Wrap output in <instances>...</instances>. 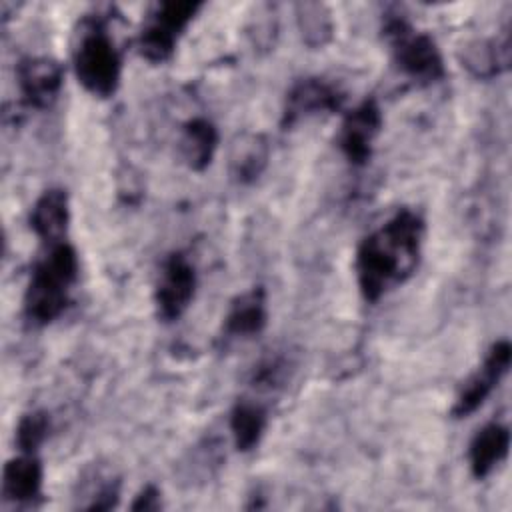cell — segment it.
I'll use <instances>...</instances> for the list:
<instances>
[{
  "label": "cell",
  "mask_w": 512,
  "mask_h": 512,
  "mask_svg": "<svg viewBox=\"0 0 512 512\" xmlns=\"http://www.w3.org/2000/svg\"><path fill=\"white\" fill-rule=\"evenodd\" d=\"M268 414L266 408L258 402L242 398L234 404L230 412V432L236 450L250 452L256 448L266 432Z\"/></svg>",
  "instance_id": "cell-18"
},
{
  "label": "cell",
  "mask_w": 512,
  "mask_h": 512,
  "mask_svg": "<svg viewBox=\"0 0 512 512\" xmlns=\"http://www.w3.org/2000/svg\"><path fill=\"white\" fill-rule=\"evenodd\" d=\"M178 148L184 164L194 172H202L204 168L210 166L216 154L218 128L208 118H202V116L190 118L182 126Z\"/></svg>",
  "instance_id": "cell-16"
},
{
  "label": "cell",
  "mask_w": 512,
  "mask_h": 512,
  "mask_svg": "<svg viewBox=\"0 0 512 512\" xmlns=\"http://www.w3.org/2000/svg\"><path fill=\"white\" fill-rule=\"evenodd\" d=\"M382 130V110L374 98L362 100L342 120L336 144L344 158L360 168L372 158L374 142Z\"/></svg>",
  "instance_id": "cell-9"
},
{
  "label": "cell",
  "mask_w": 512,
  "mask_h": 512,
  "mask_svg": "<svg viewBox=\"0 0 512 512\" xmlns=\"http://www.w3.org/2000/svg\"><path fill=\"white\" fill-rule=\"evenodd\" d=\"M344 100V92L334 82L320 76L302 78L286 92L280 124L292 128L312 116L338 112L344 106Z\"/></svg>",
  "instance_id": "cell-8"
},
{
  "label": "cell",
  "mask_w": 512,
  "mask_h": 512,
  "mask_svg": "<svg viewBox=\"0 0 512 512\" xmlns=\"http://www.w3.org/2000/svg\"><path fill=\"white\" fill-rule=\"evenodd\" d=\"M200 8L202 4L192 0H166L156 4L138 34L140 54L154 64L166 62Z\"/></svg>",
  "instance_id": "cell-5"
},
{
  "label": "cell",
  "mask_w": 512,
  "mask_h": 512,
  "mask_svg": "<svg viewBox=\"0 0 512 512\" xmlns=\"http://www.w3.org/2000/svg\"><path fill=\"white\" fill-rule=\"evenodd\" d=\"M78 270V254L72 244L66 240L48 244L36 260L24 292V318L30 326H48L66 312Z\"/></svg>",
  "instance_id": "cell-2"
},
{
  "label": "cell",
  "mask_w": 512,
  "mask_h": 512,
  "mask_svg": "<svg viewBox=\"0 0 512 512\" xmlns=\"http://www.w3.org/2000/svg\"><path fill=\"white\" fill-rule=\"evenodd\" d=\"M16 82L26 108L46 110L56 102L62 90L64 68L54 58L30 56L18 62Z\"/></svg>",
  "instance_id": "cell-10"
},
{
  "label": "cell",
  "mask_w": 512,
  "mask_h": 512,
  "mask_svg": "<svg viewBox=\"0 0 512 512\" xmlns=\"http://www.w3.org/2000/svg\"><path fill=\"white\" fill-rule=\"evenodd\" d=\"M270 146L262 134L244 132L238 136L230 148L228 168L230 176L238 184H252L260 178L264 168L268 166Z\"/></svg>",
  "instance_id": "cell-17"
},
{
  "label": "cell",
  "mask_w": 512,
  "mask_h": 512,
  "mask_svg": "<svg viewBox=\"0 0 512 512\" xmlns=\"http://www.w3.org/2000/svg\"><path fill=\"white\" fill-rule=\"evenodd\" d=\"M382 32L390 46L392 60L404 76L422 86L444 78V60L430 34L414 30L402 16H388Z\"/></svg>",
  "instance_id": "cell-4"
},
{
  "label": "cell",
  "mask_w": 512,
  "mask_h": 512,
  "mask_svg": "<svg viewBox=\"0 0 512 512\" xmlns=\"http://www.w3.org/2000/svg\"><path fill=\"white\" fill-rule=\"evenodd\" d=\"M50 432V416L44 410H32L18 420L14 442L20 452L36 454Z\"/></svg>",
  "instance_id": "cell-21"
},
{
  "label": "cell",
  "mask_w": 512,
  "mask_h": 512,
  "mask_svg": "<svg viewBox=\"0 0 512 512\" xmlns=\"http://www.w3.org/2000/svg\"><path fill=\"white\" fill-rule=\"evenodd\" d=\"M290 370V360L282 352H268L264 354L252 368L250 384L256 390H276L280 388Z\"/></svg>",
  "instance_id": "cell-20"
},
{
  "label": "cell",
  "mask_w": 512,
  "mask_h": 512,
  "mask_svg": "<svg viewBox=\"0 0 512 512\" xmlns=\"http://www.w3.org/2000/svg\"><path fill=\"white\" fill-rule=\"evenodd\" d=\"M30 228L34 234L48 244H56L64 240V234L70 224V202L64 188H48L44 190L32 210H30Z\"/></svg>",
  "instance_id": "cell-13"
},
{
  "label": "cell",
  "mask_w": 512,
  "mask_h": 512,
  "mask_svg": "<svg viewBox=\"0 0 512 512\" xmlns=\"http://www.w3.org/2000/svg\"><path fill=\"white\" fill-rule=\"evenodd\" d=\"M268 320V306H266V292L262 286H254L240 296H236L224 316L220 340H246L260 334Z\"/></svg>",
  "instance_id": "cell-12"
},
{
  "label": "cell",
  "mask_w": 512,
  "mask_h": 512,
  "mask_svg": "<svg viewBox=\"0 0 512 512\" xmlns=\"http://www.w3.org/2000/svg\"><path fill=\"white\" fill-rule=\"evenodd\" d=\"M298 28L310 46H324L332 36V20L320 4L298 6Z\"/></svg>",
  "instance_id": "cell-19"
},
{
  "label": "cell",
  "mask_w": 512,
  "mask_h": 512,
  "mask_svg": "<svg viewBox=\"0 0 512 512\" xmlns=\"http://www.w3.org/2000/svg\"><path fill=\"white\" fill-rule=\"evenodd\" d=\"M198 286L196 268L184 252H172L160 268L154 286L156 314L164 322L178 320L194 300Z\"/></svg>",
  "instance_id": "cell-6"
},
{
  "label": "cell",
  "mask_w": 512,
  "mask_h": 512,
  "mask_svg": "<svg viewBox=\"0 0 512 512\" xmlns=\"http://www.w3.org/2000/svg\"><path fill=\"white\" fill-rule=\"evenodd\" d=\"M462 66L476 78L488 80L510 68V30L504 28L496 38L476 40L462 48Z\"/></svg>",
  "instance_id": "cell-15"
},
{
  "label": "cell",
  "mask_w": 512,
  "mask_h": 512,
  "mask_svg": "<svg viewBox=\"0 0 512 512\" xmlns=\"http://www.w3.org/2000/svg\"><path fill=\"white\" fill-rule=\"evenodd\" d=\"M508 448H510V430L506 424L488 422L486 426H482L474 434L468 448V462L474 478L482 480L490 476L494 468H498L506 460Z\"/></svg>",
  "instance_id": "cell-14"
},
{
  "label": "cell",
  "mask_w": 512,
  "mask_h": 512,
  "mask_svg": "<svg viewBox=\"0 0 512 512\" xmlns=\"http://www.w3.org/2000/svg\"><path fill=\"white\" fill-rule=\"evenodd\" d=\"M72 66L86 92L98 98L112 96L122 80V56L106 32L102 18H86L76 34Z\"/></svg>",
  "instance_id": "cell-3"
},
{
  "label": "cell",
  "mask_w": 512,
  "mask_h": 512,
  "mask_svg": "<svg viewBox=\"0 0 512 512\" xmlns=\"http://www.w3.org/2000/svg\"><path fill=\"white\" fill-rule=\"evenodd\" d=\"M510 356H512V346L506 338L496 340L482 364L468 376V380L462 384V388L456 394L454 406H452V416L454 418H466L472 412H476L486 398L492 394V390L498 386V382L506 376L510 368Z\"/></svg>",
  "instance_id": "cell-7"
},
{
  "label": "cell",
  "mask_w": 512,
  "mask_h": 512,
  "mask_svg": "<svg viewBox=\"0 0 512 512\" xmlns=\"http://www.w3.org/2000/svg\"><path fill=\"white\" fill-rule=\"evenodd\" d=\"M132 510L136 512H148V510H160L162 508V494L154 484H146L136 496L134 502L130 504Z\"/></svg>",
  "instance_id": "cell-22"
},
{
  "label": "cell",
  "mask_w": 512,
  "mask_h": 512,
  "mask_svg": "<svg viewBox=\"0 0 512 512\" xmlns=\"http://www.w3.org/2000/svg\"><path fill=\"white\" fill-rule=\"evenodd\" d=\"M424 232V218L416 210L398 208L380 228L362 238L354 272L366 302H378L414 274L422 254Z\"/></svg>",
  "instance_id": "cell-1"
},
{
  "label": "cell",
  "mask_w": 512,
  "mask_h": 512,
  "mask_svg": "<svg viewBox=\"0 0 512 512\" xmlns=\"http://www.w3.org/2000/svg\"><path fill=\"white\" fill-rule=\"evenodd\" d=\"M44 468L36 454L20 452L2 472V500L14 506H34L42 498Z\"/></svg>",
  "instance_id": "cell-11"
}]
</instances>
